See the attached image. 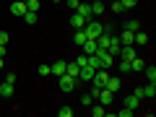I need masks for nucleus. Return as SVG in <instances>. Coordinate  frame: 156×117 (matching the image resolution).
Segmentation results:
<instances>
[{"label": "nucleus", "instance_id": "1", "mask_svg": "<svg viewBox=\"0 0 156 117\" xmlns=\"http://www.w3.org/2000/svg\"><path fill=\"white\" fill-rule=\"evenodd\" d=\"M57 81H60V89H62V91H68V94H70V91H73V89L78 86V78L68 76V73H62V76H57Z\"/></svg>", "mask_w": 156, "mask_h": 117}, {"label": "nucleus", "instance_id": "2", "mask_svg": "<svg viewBox=\"0 0 156 117\" xmlns=\"http://www.w3.org/2000/svg\"><path fill=\"white\" fill-rule=\"evenodd\" d=\"M94 73H96V68H91V65H83L81 70H78V83H89L91 78H94Z\"/></svg>", "mask_w": 156, "mask_h": 117}, {"label": "nucleus", "instance_id": "3", "mask_svg": "<svg viewBox=\"0 0 156 117\" xmlns=\"http://www.w3.org/2000/svg\"><path fill=\"white\" fill-rule=\"evenodd\" d=\"M96 101H99V104H104V107H109L112 101H115V91H109V89H101L99 94H96Z\"/></svg>", "mask_w": 156, "mask_h": 117}, {"label": "nucleus", "instance_id": "4", "mask_svg": "<svg viewBox=\"0 0 156 117\" xmlns=\"http://www.w3.org/2000/svg\"><path fill=\"white\" fill-rule=\"evenodd\" d=\"M135 94H138L140 99H154L156 96V83H148V86H143V89H135Z\"/></svg>", "mask_w": 156, "mask_h": 117}, {"label": "nucleus", "instance_id": "5", "mask_svg": "<svg viewBox=\"0 0 156 117\" xmlns=\"http://www.w3.org/2000/svg\"><path fill=\"white\" fill-rule=\"evenodd\" d=\"M117 55H120V60H133L135 57V44H122Z\"/></svg>", "mask_w": 156, "mask_h": 117}, {"label": "nucleus", "instance_id": "6", "mask_svg": "<svg viewBox=\"0 0 156 117\" xmlns=\"http://www.w3.org/2000/svg\"><path fill=\"white\" fill-rule=\"evenodd\" d=\"M120 47H122V42H120V37H115V34H109V42H107V52H112V55H117V52H120Z\"/></svg>", "mask_w": 156, "mask_h": 117}, {"label": "nucleus", "instance_id": "7", "mask_svg": "<svg viewBox=\"0 0 156 117\" xmlns=\"http://www.w3.org/2000/svg\"><path fill=\"white\" fill-rule=\"evenodd\" d=\"M76 13H78V16H83L86 21L94 18V13H91V3H78V5H76Z\"/></svg>", "mask_w": 156, "mask_h": 117}, {"label": "nucleus", "instance_id": "8", "mask_svg": "<svg viewBox=\"0 0 156 117\" xmlns=\"http://www.w3.org/2000/svg\"><path fill=\"white\" fill-rule=\"evenodd\" d=\"M11 13L16 18H21L23 13H26V3H23V0H16V3H11Z\"/></svg>", "mask_w": 156, "mask_h": 117}, {"label": "nucleus", "instance_id": "9", "mask_svg": "<svg viewBox=\"0 0 156 117\" xmlns=\"http://www.w3.org/2000/svg\"><path fill=\"white\" fill-rule=\"evenodd\" d=\"M125 107H128V109H138V107H140V96L135 94V91L128 94V96H125Z\"/></svg>", "mask_w": 156, "mask_h": 117}, {"label": "nucleus", "instance_id": "10", "mask_svg": "<svg viewBox=\"0 0 156 117\" xmlns=\"http://www.w3.org/2000/svg\"><path fill=\"white\" fill-rule=\"evenodd\" d=\"M13 91H16V86H13V83H8V81H3V83H0V96H3V99H11Z\"/></svg>", "mask_w": 156, "mask_h": 117}, {"label": "nucleus", "instance_id": "11", "mask_svg": "<svg viewBox=\"0 0 156 117\" xmlns=\"http://www.w3.org/2000/svg\"><path fill=\"white\" fill-rule=\"evenodd\" d=\"M50 68H52V76H62V73H65V68H68V62H65V60H55Z\"/></svg>", "mask_w": 156, "mask_h": 117}, {"label": "nucleus", "instance_id": "12", "mask_svg": "<svg viewBox=\"0 0 156 117\" xmlns=\"http://www.w3.org/2000/svg\"><path fill=\"white\" fill-rule=\"evenodd\" d=\"M104 11H107V3H104V0H94V3H91V13H94V16H101Z\"/></svg>", "mask_w": 156, "mask_h": 117}, {"label": "nucleus", "instance_id": "13", "mask_svg": "<svg viewBox=\"0 0 156 117\" xmlns=\"http://www.w3.org/2000/svg\"><path fill=\"white\" fill-rule=\"evenodd\" d=\"M81 47H83V52H86V55H94V52L99 50V44H96V39H86V42H83Z\"/></svg>", "mask_w": 156, "mask_h": 117}, {"label": "nucleus", "instance_id": "14", "mask_svg": "<svg viewBox=\"0 0 156 117\" xmlns=\"http://www.w3.org/2000/svg\"><path fill=\"white\" fill-rule=\"evenodd\" d=\"M143 68H146V60H140L138 55L130 60V73H138V70H143Z\"/></svg>", "mask_w": 156, "mask_h": 117}, {"label": "nucleus", "instance_id": "15", "mask_svg": "<svg viewBox=\"0 0 156 117\" xmlns=\"http://www.w3.org/2000/svg\"><path fill=\"white\" fill-rule=\"evenodd\" d=\"M70 26H73V29H83V26H86V18L78 16V13H73V16H70Z\"/></svg>", "mask_w": 156, "mask_h": 117}, {"label": "nucleus", "instance_id": "16", "mask_svg": "<svg viewBox=\"0 0 156 117\" xmlns=\"http://www.w3.org/2000/svg\"><path fill=\"white\" fill-rule=\"evenodd\" d=\"M91 115H94V117H104L107 115V107L99 104V101H94V104H91Z\"/></svg>", "mask_w": 156, "mask_h": 117}, {"label": "nucleus", "instance_id": "17", "mask_svg": "<svg viewBox=\"0 0 156 117\" xmlns=\"http://www.w3.org/2000/svg\"><path fill=\"white\" fill-rule=\"evenodd\" d=\"M120 86H122V83H120V78H117V76H109V78H107V86H104V89H109V91H117Z\"/></svg>", "mask_w": 156, "mask_h": 117}, {"label": "nucleus", "instance_id": "18", "mask_svg": "<svg viewBox=\"0 0 156 117\" xmlns=\"http://www.w3.org/2000/svg\"><path fill=\"white\" fill-rule=\"evenodd\" d=\"M21 18H23V21H26V23H29V26H34V23L39 21V16H37V13H34V11H26V13H23Z\"/></svg>", "mask_w": 156, "mask_h": 117}, {"label": "nucleus", "instance_id": "19", "mask_svg": "<svg viewBox=\"0 0 156 117\" xmlns=\"http://www.w3.org/2000/svg\"><path fill=\"white\" fill-rule=\"evenodd\" d=\"M86 39H89V37H86L83 29H76V34H73V42H76V44H83Z\"/></svg>", "mask_w": 156, "mask_h": 117}, {"label": "nucleus", "instance_id": "20", "mask_svg": "<svg viewBox=\"0 0 156 117\" xmlns=\"http://www.w3.org/2000/svg\"><path fill=\"white\" fill-rule=\"evenodd\" d=\"M133 34H135V31L122 29V34H120V42H122V44H133Z\"/></svg>", "mask_w": 156, "mask_h": 117}, {"label": "nucleus", "instance_id": "21", "mask_svg": "<svg viewBox=\"0 0 156 117\" xmlns=\"http://www.w3.org/2000/svg\"><path fill=\"white\" fill-rule=\"evenodd\" d=\"M78 70H81L78 62H68V68H65V73H68V76H73V78H78Z\"/></svg>", "mask_w": 156, "mask_h": 117}, {"label": "nucleus", "instance_id": "22", "mask_svg": "<svg viewBox=\"0 0 156 117\" xmlns=\"http://www.w3.org/2000/svg\"><path fill=\"white\" fill-rule=\"evenodd\" d=\"M143 70H146V76H148V83H156V68H154V65H151V68L146 65Z\"/></svg>", "mask_w": 156, "mask_h": 117}, {"label": "nucleus", "instance_id": "23", "mask_svg": "<svg viewBox=\"0 0 156 117\" xmlns=\"http://www.w3.org/2000/svg\"><path fill=\"white\" fill-rule=\"evenodd\" d=\"M94 94H91V91H89V94H83V96H81V104H83V107H91V104H94Z\"/></svg>", "mask_w": 156, "mask_h": 117}, {"label": "nucleus", "instance_id": "24", "mask_svg": "<svg viewBox=\"0 0 156 117\" xmlns=\"http://www.w3.org/2000/svg\"><path fill=\"white\" fill-rule=\"evenodd\" d=\"M109 8H112V13H122V11H125V5L120 3V0H112V3H109Z\"/></svg>", "mask_w": 156, "mask_h": 117}, {"label": "nucleus", "instance_id": "25", "mask_svg": "<svg viewBox=\"0 0 156 117\" xmlns=\"http://www.w3.org/2000/svg\"><path fill=\"white\" fill-rule=\"evenodd\" d=\"M39 8H42V3H39V0H26V11H34V13H37Z\"/></svg>", "mask_w": 156, "mask_h": 117}, {"label": "nucleus", "instance_id": "26", "mask_svg": "<svg viewBox=\"0 0 156 117\" xmlns=\"http://www.w3.org/2000/svg\"><path fill=\"white\" fill-rule=\"evenodd\" d=\"M37 73H39L42 78H47V76H52V68H50V65H39V68H37Z\"/></svg>", "mask_w": 156, "mask_h": 117}, {"label": "nucleus", "instance_id": "27", "mask_svg": "<svg viewBox=\"0 0 156 117\" xmlns=\"http://www.w3.org/2000/svg\"><path fill=\"white\" fill-rule=\"evenodd\" d=\"M117 70H120V73H130V60H120Z\"/></svg>", "mask_w": 156, "mask_h": 117}, {"label": "nucleus", "instance_id": "28", "mask_svg": "<svg viewBox=\"0 0 156 117\" xmlns=\"http://www.w3.org/2000/svg\"><path fill=\"white\" fill-rule=\"evenodd\" d=\"M125 29H128V31H138L140 23H138V21H128V23H125Z\"/></svg>", "mask_w": 156, "mask_h": 117}, {"label": "nucleus", "instance_id": "29", "mask_svg": "<svg viewBox=\"0 0 156 117\" xmlns=\"http://www.w3.org/2000/svg\"><path fill=\"white\" fill-rule=\"evenodd\" d=\"M57 115H60V117H70L73 109H70V107H60V109H57Z\"/></svg>", "mask_w": 156, "mask_h": 117}, {"label": "nucleus", "instance_id": "30", "mask_svg": "<svg viewBox=\"0 0 156 117\" xmlns=\"http://www.w3.org/2000/svg\"><path fill=\"white\" fill-rule=\"evenodd\" d=\"M78 68H83V65H89V55H81V57H78Z\"/></svg>", "mask_w": 156, "mask_h": 117}, {"label": "nucleus", "instance_id": "31", "mask_svg": "<svg viewBox=\"0 0 156 117\" xmlns=\"http://www.w3.org/2000/svg\"><path fill=\"white\" fill-rule=\"evenodd\" d=\"M120 3H122L125 8H135V5H138V0H120Z\"/></svg>", "mask_w": 156, "mask_h": 117}, {"label": "nucleus", "instance_id": "32", "mask_svg": "<svg viewBox=\"0 0 156 117\" xmlns=\"http://www.w3.org/2000/svg\"><path fill=\"white\" fill-rule=\"evenodd\" d=\"M5 81H8V83H13V86H16V73H5Z\"/></svg>", "mask_w": 156, "mask_h": 117}, {"label": "nucleus", "instance_id": "33", "mask_svg": "<svg viewBox=\"0 0 156 117\" xmlns=\"http://www.w3.org/2000/svg\"><path fill=\"white\" fill-rule=\"evenodd\" d=\"M8 39H11V37H8V31H0V44H8Z\"/></svg>", "mask_w": 156, "mask_h": 117}, {"label": "nucleus", "instance_id": "34", "mask_svg": "<svg viewBox=\"0 0 156 117\" xmlns=\"http://www.w3.org/2000/svg\"><path fill=\"white\" fill-rule=\"evenodd\" d=\"M117 115H120V117H130V115H133V109H128V107H125V109H120Z\"/></svg>", "mask_w": 156, "mask_h": 117}, {"label": "nucleus", "instance_id": "35", "mask_svg": "<svg viewBox=\"0 0 156 117\" xmlns=\"http://www.w3.org/2000/svg\"><path fill=\"white\" fill-rule=\"evenodd\" d=\"M78 3H81V0H68V8H73V11H76V5Z\"/></svg>", "mask_w": 156, "mask_h": 117}, {"label": "nucleus", "instance_id": "36", "mask_svg": "<svg viewBox=\"0 0 156 117\" xmlns=\"http://www.w3.org/2000/svg\"><path fill=\"white\" fill-rule=\"evenodd\" d=\"M0 55H3V57H5V44H0Z\"/></svg>", "mask_w": 156, "mask_h": 117}, {"label": "nucleus", "instance_id": "37", "mask_svg": "<svg viewBox=\"0 0 156 117\" xmlns=\"http://www.w3.org/2000/svg\"><path fill=\"white\" fill-rule=\"evenodd\" d=\"M0 104H3V96H0Z\"/></svg>", "mask_w": 156, "mask_h": 117}, {"label": "nucleus", "instance_id": "38", "mask_svg": "<svg viewBox=\"0 0 156 117\" xmlns=\"http://www.w3.org/2000/svg\"><path fill=\"white\" fill-rule=\"evenodd\" d=\"M52 3H60V0H52Z\"/></svg>", "mask_w": 156, "mask_h": 117}, {"label": "nucleus", "instance_id": "39", "mask_svg": "<svg viewBox=\"0 0 156 117\" xmlns=\"http://www.w3.org/2000/svg\"><path fill=\"white\" fill-rule=\"evenodd\" d=\"M104 3H107V0H104Z\"/></svg>", "mask_w": 156, "mask_h": 117}]
</instances>
